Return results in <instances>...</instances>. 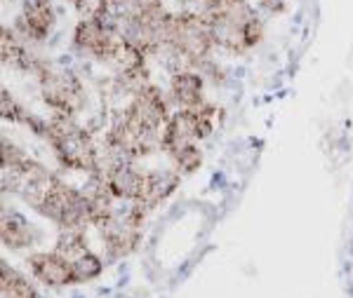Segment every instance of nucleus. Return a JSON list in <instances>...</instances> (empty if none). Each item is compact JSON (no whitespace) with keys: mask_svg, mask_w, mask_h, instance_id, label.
Segmentation results:
<instances>
[{"mask_svg":"<svg viewBox=\"0 0 353 298\" xmlns=\"http://www.w3.org/2000/svg\"><path fill=\"white\" fill-rule=\"evenodd\" d=\"M38 83H41L45 104L54 108V116L73 118L85 108V87L76 73L48 64L38 73Z\"/></svg>","mask_w":353,"mask_h":298,"instance_id":"obj_5","label":"nucleus"},{"mask_svg":"<svg viewBox=\"0 0 353 298\" xmlns=\"http://www.w3.org/2000/svg\"><path fill=\"white\" fill-rule=\"evenodd\" d=\"M43 136L52 146L57 160L68 169H81L90 174H99L101 158L97 151V143L88 129L81 127L73 118L54 116L50 123H45Z\"/></svg>","mask_w":353,"mask_h":298,"instance_id":"obj_3","label":"nucleus"},{"mask_svg":"<svg viewBox=\"0 0 353 298\" xmlns=\"http://www.w3.org/2000/svg\"><path fill=\"white\" fill-rule=\"evenodd\" d=\"M36 211L43 214L45 219L59 223L68 233H83L85 226L90 223V207L85 193L68 186L59 176L50 183L41 202L36 204Z\"/></svg>","mask_w":353,"mask_h":298,"instance_id":"obj_4","label":"nucleus"},{"mask_svg":"<svg viewBox=\"0 0 353 298\" xmlns=\"http://www.w3.org/2000/svg\"><path fill=\"white\" fill-rule=\"evenodd\" d=\"M3 296L5 298H38L33 286L28 284L19 273H14L8 263H3Z\"/></svg>","mask_w":353,"mask_h":298,"instance_id":"obj_16","label":"nucleus"},{"mask_svg":"<svg viewBox=\"0 0 353 298\" xmlns=\"http://www.w3.org/2000/svg\"><path fill=\"white\" fill-rule=\"evenodd\" d=\"M0 101H3V118L5 120H12V123H28V118L26 113H24V108H21L19 104L14 101V96L10 94L8 89H3V94H0Z\"/></svg>","mask_w":353,"mask_h":298,"instance_id":"obj_18","label":"nucleus"},{"mask_svg":"<svg viewBox=\"0 0 353 298\" xmlns=\"http://www.w3.org/2000/svg\"><path fill=\"white\" fill-rule=\"evenodd\" d=\"M71 5L76 8V12L81 14V19H101V21H113V10L111 0H71Z\"/></svg>","mask_w":353,"mask_h":298,"instance_id":"obj_17","label":"nucleus"},{"mask_svg":"<svg viewBox=\"0 0 353 298\" xmlns=\"http://www.w3.org/2000/svg\"><path fill=\"white\" fill-rule=\"evenodd\" d=\"M113 19L116 24L128 19H144V17H161L165 14L163 0H111Z\"/></svg>","mask_w":353,"mask_h":298,"instance_id":"obj_14","label":"nucleus"},{"mask_svg":"<svg viewBox=\"0 0 353 298\" xmlns=\"http://www.w3.org/2000/svg\"><path fill=\"white\" fill-rule=\"evenodd\" d=\"M28 263H31V273L50 286L78 282L71 263L61 254H57V251H52V254H33Z\"/></svg>","mask_w":353,"mask_h":298,"instance_id":"obj_10","label":"nucleus"},{"mask_svg":"<svg viewBox=\"0 0 353 298\" xmlns=\"http://www.w3.org/2000/svg\"><path fill=\"white\" fill-rule=\"evenodd\" d=\"M54 251L57 254H61L68 263H71L78 282H83V279H92L101 273V261L88 249V244H85V240H83V233L64 231L61 233V237L57 240Z\"/></svg>","mask_w":353,"mask_h":298,"instance_id":"obj_8","label":"nucleus"},{"mask_svg":"<svg viewBox=\"0 0 353 298\" xmlns=\"http://www.w3.org/2000/svg\"><path fill=\"white\" fill-rule=\"evenodd\" d=\"M144 216L146 214L137 207V204H130L125 214H118L116 211L113 219L106 221L104 226L99 228L109 256L121 259V256H128L130 251H134V246L141 237V223H144Z\"/></svg>","mask_w":353,"mask_h":298,"instance_id":"obj_6","label":"nucleus"},{"mask_svg":"<svg viewBox=\"0 0 353 298\" xmlns=\"http://www.w3.org/2000/svg\"><path fill=\"white\" fill-rule=\"evenodd\" d=\"M285 3H288V0H259L261 8H264L266 12H271V14L283 12V10H285Z\"/></svg>","mask_w":353,"mask_h":298,"instance_id":"obj_19","label":"nucleus"},{"mask_svg":"<svg viewBox=\"0 0 353 298\" xmlns=\"http://www.w3.org/2000/svg\"><path fill=\"white\" fill-rule=\"evenodd\" d=\"M121 38L123 36L118 31V24L101 19H81L76 24V31H73V43L83 52H88L99 61H106V64H109L113 50L118 47Z\"/></svg>","mask_w":353,"mask_h":298,"instance_id":"obj_7","label":"nucleus"},{"mask_svg":"<svg viewBox=\"0 0 353 298\" xmlns=\"http://www.w3.org/2000/svg\"><path fill=\"white\" fill-rule=\"evenodd\" d=\"M163 151L168 153L170 160L174 162V167L179 169L181 174H191V171H196L203 162V153H201V148H198L196 141L165 139Z\"/></svg>","mask_w":353,"mask_h":298,"instance_id":"obj_13","label":"nucleus"},{"mask_svg":"<svg viewBox=\"0 0 353 298\" xmlns=\"http://www.w3.org/2000/svg\"><path fill=\"white\" fill-rule=\"evenodd\" d=\"M54 5L52 0H24L21 17L17 21V31L33 43H43L54 28Z\"/></svg>","mask_w":353,"mask_h":298,"instance_id":"obj_9","label":"nucleus"},{"mask_svg":"<svg viewBox=\"0 0 353 298\" xmlns=\"http://www.w3.org/2000/svg\"><path fill=\"white\" fill-rule=\"evenodd\" d=\"M170 94H172L174 104L181 108L203 106V76L191 68H179L170 80Z\"/></svg>","mask_w":353,"mask_h":298,"instance_id":"obj_12","label":"nucleus"},{"mask_svg":"<svg viewBox=\"0 0 353 298\" xmlns=\"http://www.w3.org/2000/svg\"><path fill=\"white\" fill-rule=\"evenodd\" d=\"M205 21L214 45L233 54L257 47L259 40L264 38V21L248 0H217L205 14Z\"/></svg>","mask_w":353,"mask_h":298,"instance_id":"obj_1","label":"nucleus"},{"mask_svg":"<svg viewBox=\"0 0 353 298\" xmlns=\"http://www.w3.org/2000/svg\"><path fill=\"white\" fill-rule=\"evenodd\" d=\"M212 47L214 40L205 17L189 12H168L163 24V50L170 52L172 59L181 61L191 71H198L205 61H210Z\"/></svg>","mask_w":353,"mask_h":298,"instance_id":"obj_2","label":"nucleus"},{"mask_svg":"<svg viewBox=\"0 0 353 298\" xmlns=\"http://www.w3.org/2000/svg\"><path fill=\"white\" fill-rule=\"evenodd\" d=\"M0 233H3L5 246H10V249H24V246H31L33 240H36V233H33L31 223L21 214H17V211H10V214L3 216Z\"/></svg>","mask_w":353,"mask_h":298,"instance_id":"obj_15","label":"nucleus"},{"mask_svg":"<svg viewBox=\"0 0 353 298\" xmlns=\"http://www.w3.org/2000/svg\"><path fill=\"white\" fill-rule=\"evenodd\" d=\"M179 186V171H170V169H163V171H146L144 176V191H141V198L137 200V204L141 211H149L153 209L156 204H161L174 188Z\"/></svg>","mask_w":353,"mask_h":298,"instance_id":"obj_11","label":"nucleus"}]
</instances>
